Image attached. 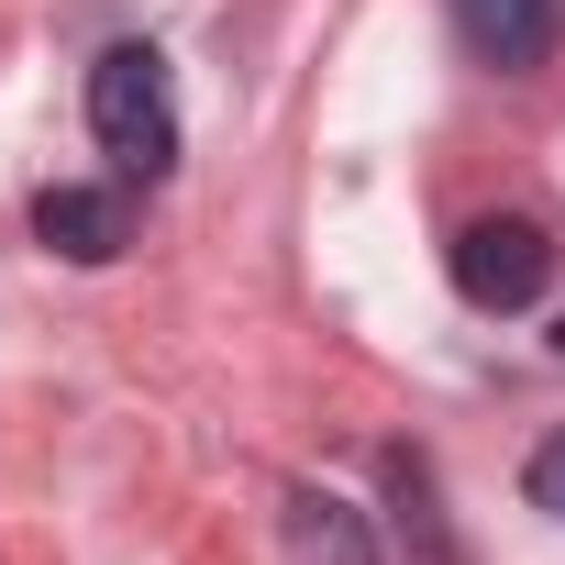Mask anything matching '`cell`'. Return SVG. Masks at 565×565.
<instances>
[{"label": "cell", "mask_w": 565, "mask_h": 565, "mask_svg": "<svg viewBox=\"0 0 565 565\" xmlns=\"http://www.w3.org/2000/svg\"><path fill=\"white\" fill-rule=\"evenodd\" d=\"M521 488H532V510H554V521H565V433L532 455V477H521Z\"/></svg>", "instance_id": "8992f818"}, {"label": "cell", "mask_w": 565, "mask_h": 565, "mask_svg": "<svg viewBox=\"0 0 565 565\" xmlns=\"http://www.w3.org/2000/svg\"><path fill=\"white\" fill-rule=\"evenodd\" d=\"M34 233H45L56 255H78V266H111V255L134 244V200H122V189H45V200H34Z\"/></svg>", "instance_id": "277c9868"}, {"label": "cell", "mask_w": 565, "mask_h": 565, "mask_svg": "<svg viewBox=\"0 0 565 565\" xmlns=\"http://www.w3.org/2000/svg\"><path fill=\"white\" fill-rule=\"evenodd\" d=\"M543 277H554V233L532 211H477L455 233V289L477 311H532L543 300Z\"/></svg>", "instance_id": "7a4b0ae2"}, {"label": "cell", "mask_w": 565, "mask_h": 565, "mask_svg": "<svg viewBox=\"0 0 565 565\" xmlns=\"http://www.w3.org/2000/svg\"><path fill=\"white\" fill-rule=\"evenodd\" d=\"M89 134L122 178H167L178 167V89H167V56L156 45H111L89 67Z\"/></svg>", "instance_id": "6da1fadb"}, {"label": "cell", "mask_w": 565, "mask_h": 565, "mask_svg": "<svg viewBox=\"0 0 565 565\" xmlns=\"http://www.w3.org/2000/svg\"><path fill=\"white\" fill-rule=\"evenodd\" d=\"M388 499H399V532L422 543V565H455V532L433 521V477H422V455H388Z\"/></svg>", "instance_id": "5b68a950"}, {"label": "cell", "mask_w": 565, "mask_h": 565, "mask_svg": "<svg viewBox=\"0 0 565 565\" xmlns=\"http://www.w3.org/2000/svg\"><path fill=\"white\" fill-rule=\"evenodd\" d=\"M455 34H466L477 67L532 78V67L554 56V34H565V0H455Z\"/></svg>", "instance_id": "3957f363"}, {"label": "cell", "mask_w": 565, "mask_h": 565, "mask_svg": "<svg viewBox=\"0 0 565 565\" xmlns=\"http://www.w3.org/2000/svg\"><path fill=\"white\" fill-rule=\"evenodd\" d=\"M554 355H565V322H554Z\"/></svg>", "instance_id": "52a82bcc"}]
</instances>
